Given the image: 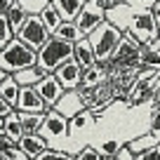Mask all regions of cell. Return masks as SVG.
<instances>
[{"instance_id":"1","label":"cell","mask_w":160,"mask_h":160,"mask_svg":"<svg viewBox=\"0 0 160 160\" xmlns=\"http://www.w3.org/2000/svg\"><path fill=\"white\" fill-rule=\"evenodd\" d=\"M87 38H90V45H92V52H94V59L104 64V61H108L111 52L115 50V45H118L120 38H122V28H120V26H115L113 21L104 19L94 31H92V33H87Z\"/></svg>"},{"instance_id":"2","label":"cell","mask_w":160,"mask_h":160,"mask_svg":"<svg viewBox=\"0 0 160 160\" xmlns=\"http://www.w3.org/2000/svg\"><path fill=\"white\" fill-rule=\"evenodd\" d=\"M71 57H73V42L61 40V38H57V35H50L47 42L40 47L38 54H35V64L45 71V73H54L57 66L68 61Z\"/></svg>"},{"instance_id":"3","label":"cell","mask_w":160,"mask_h":160,"mask_svg":"<svg viewBox=\"0 0 160 160\" xmlns=\"http://www.w3.org/2000/svg\"><path fill=\"white\" fill-rule=\"evenodd\" d=\"M35 54H38V52H35L33 47H28L24 40H19L14 35L7 45L0 50V66L5 71H10V73H14V71H19V68L33 66L35 64Z\"/></svg>"},{"instance_id":"4","label":"cell","mask_w":160,"mask_h":160,"mask_svg":"<svg viewBox=\"0 0 160 160\" xmlns=\"http://www.w3.org/2000/svg\"><path fill=\"white\" fill-rule=\"evenodd\" d=\"M139 47H141L139 40H137L134 35L122 31L120 42L115 45V50L111 52V57H108V64L113 66V68H141Z\"/></svg>"},{"instance_id":"5","label":"cell","mask_w":160,"mask_h":160,"mask_svg":"<svg viewBox=\"0 0 160 160\" xmlns=\"http://www.w3.org/2000/svg\"><path fill=\"white\" fill-rule=\"evenodd\" d=\"M125 33L134 35L141 45H148V42H153V40L160 35V31H158L155 19H153V14H151V10H148V12H134L132 19L127 21Z\"/></svg>"},{"instance_id":"6","label":"cell","mask_w":160,"mask_h":160,"mask_svg":"<svg viewBox=\"0 0 160 160\" xmlns=\"http://www.w3.org/2000/svg\"><path fill=\"white\" fill-rule=\"evenodd\" d=\"M50 31H47V26L42 24V19H40V14H28L24 21V26H21L19 31H17V38L24 40L28 47H33L35 52L40 50V47L47 42V38H50Z\"/></svg>"},{"instance_id":"7","label":"cell","mask_w":160,"mask_h":160,"mask_svg":"<svg viewBox=\"0 0 160 160\" xmlns=\"http://www.w3.org/2000/svg\"><path fill=\"white\" fill-rule=\"evenodd\" d=\"M104 19H106V7L101 5V2H97V0H85L82 10H80L78 17H75V26L80 28L82 35H87V33H92Z\"/></svg>"},{"instance_id":"8","label":"cell","mask_w":160,"mask_h":160,"mask_svg":"<svg viewBox=\"0 0 160 160\" xmlns=\"http://www.w3.org/2000/svg\"><path fill=\"white\" fill-rule=\"evenodd\" d=\"M38 132L45 137L47 141H50V139H66V137H68V118L61 115L57 108H50L45 113L42 127H40Z\"/></svg>"},{"instance_id":"9","label":"cell","mask_w":160,"mask_h":160,"mask_svg":"<svg viewBox=\"0 0 160 160\" xmlns=\"http://www.w3.org/2000/svg\"><path fill=\"white\" fill-rule=\"evenodd\" d=\"M17 111H24V113H47L50 106L45 104V99L38 94L33 85H24L19 87V99H17Z\"/></svg>"},{"instance_id":"10","label":"cell","mask_w":160,"mask_h":160,"mask_svg":"<svg viewBox=\"0 0 160 160\" xmlns=\"http://www.w3.org/2000/svg\"><path fill=\"white\" fill-rule=\"evenodd\" d=\"M54 75L59 78V82L64 85V90H78L82 85V66L71 57L68 61H64L61 66H57Z\"/></svg>"},{"instance_id":"11","label":"cell","mask_w":160,"mask_h":160,"mask_svg":"<svg viewBox=\"0 0 160 160\" xmlns=\"http://www.w3.org/2000/svg\"><path fill=\"white\" fill-rule=\"evenodd\" d=\"M33 87L38 90V94L45 99V104L50 106V108L57 104V101H59V97L66 92V90H64V85L59 82V78H57L54 73H45V75H42V78H40Z\"/></svg>"},{"instance_id":"12","label":"cell","mask_w":160,"mask_h":160,"mask_svg":"<svg viewBox=\"0 0 160 160\" xmlns=\"http://www.w3.org/2000/svg\"><path fill=\"white\" fill-rule=\"evenodd\" d=\"M52 108H57L61 115H66V118H73L78 111L85 108V101H82V97H80L78 90H66Z\"/></svg>"},{"instance_id":"13","label":"cell","mask_w":160,"mask_h":160,"mask_svg":"<svg viewBox=\"0 0 160 160\" xmlns=\"http://www.w3.org/2000/svg\"><path fill=\"white\" fill-rule=\"evenodd\" d=\"M17 146L28 155V160H35L40 151L47 148V139L40 134V132H33V134H21V139L17 141Z\"/></svg>"},{"instance_id":"14","label":"cell","mask_w":160,"mask_h":160,"mask_svg":"<svg viewBox=\"0 0 160 160\" xmlns=\"http://www.w3.org/2000/svg\"><path fill=\"white\" fill-rule=\"evenodd\" d=\"M73 59L78 61L82 68L97 61V59H94V52H92V45H90V38H87V35H82V38H78V40L73 42Z\"/></svg>"},{"instance_id":"15","label":"cell","mask_w":160,"mask_h":160,"mask_svg":"<svg viewBox=\"0 0 160 160\" xmlns=\"http://www.w3.org/2000/svg\"><path fill=\"white\" fill-rule=\"evenodd\" d=\"M50 2L59 10V14H61L64 21H75L78 12L85 5V0H50Z\"/></svg>"},{"instance_id":"16","label":"cell","mask_w":160,"mask_h":160,"mask_svg":"<svg viewBox=\"0 0 160 160\" xmlns=\"http://www.w3.org/2000/svg\"><path fill=\"white\" fill-rule=\"evenodd\" d=\"M19 82H17V78L12 73H7L5 78L0 80V97L7 101V104L17 106V99H19Z\"/></svg>"},{"instance_id":"17","label":"cell","mask_w":160,"mask_h":160,"mask_svg":"<svg viewBox=\"0 0 160 160\" xmlns=\"http://www.w3.org/2000/svg\"><path fill=\"white\" fill-rule=\"evenodd\" d=\"M92 122H94V113H92V111L85 106V108L78 111L73 118H68V132H71V134H78V132L87 130Z\"/></svg>"},{"instance_id":"18","label":"cell","mask_w":160,"mask_h":160,"mask_svg":"<svg viewBox=\"0 0 160 160\" xmlns=\"http://www.w3.org/2000/svg\"><path fill=\"white\" fill-rule=\"evenodd\" d=\"M2 132H5L10 139H14V141H19V139H21V134H24V127H21L19 111H17V108L2 118Z\"/></svg>"},{"instance_id":"19","label":"cell","mask_w":160,"mask_h":160,"mask_svg":"<svg viewBox=\"0 0 160 160\" xmlns=\"http://www.w3.org/2000/svg\"><path fill=\"white\" fill-rule=\"evenodd\" d=\"M12 75H14V78H17V82H19V85L24 87V85H35V82H38V80L42 78V75H45V71L40 68L38 64H33V66H26V68L14 71Z\"/></svg>"},{"instance_id":"20","label":"cell","mask_w":160,"mask_h":160,"mask_svg":"<svg viewBox=\"0 0 160 160\" xmlns=\"http://www.w3.org/2000/svg\"><path fill=\"white\" fill-rule=\"evenodd\" d=\"M19 120H21V127H24V134H33L42 127L45 113H24V111H19Z\"/></svg>"},{"instance_id":"21","label":"cell","mask_w":160,"mask_h":160,"mask_svg":"<svg viewBox=\"0 0 160 160\" xmlns=\"http://www.w3.org/2000/svg\"><path fill=\"white\" fill-rule=\"evenodd\" d=\"M40 19H42V24L47 26V31H50V33H54L57 26L64 21V19H61V14H59V10H57L52 2H47V5L40 10Z\"/></svg>"},{"instance_id":"22","label":"cell","mask_w":160,"mask_h":160,"mask_svg":"<svg viewBox=\"0 0 160 160\" xmlns=\"http://www.w3.org/2000/svg\"><path fill=\"white\" fill-rule=\"evenodd\" d=\"M155 144H160L158 139H155L153 134H151V132H146V134H141V137H137V139H132V141H127V148L132 151V155H139L141 151H146V148H151V146H155Z\"/></svg>"},{"instance_id":"23","label":"cell","mask_w":160,"mask_h":160,"mask_svg":"<svg viewBox=\"0 0 160 160\" xmlns=\"http://www.w3.org/2000/svg\"><path fill=\"white\" fill-rule=\"evenodd\" d=\"M52 35H57V38H61V40H68V42H75L78 38H82V33H80V28L75 26V21H61Z\"/></svg>"},{"instance_id":"24","label":"cell","mask_w":160,"mask_h":160,"mask_svg":"<svg viewBox=\"0 0 160 160\" xmlns=\"http://www.w3.org/2000/svg\"><path fill=\"white\" fill-rule=\"evenodd\" d=\"M139 61H141V68H160V52L141 45L139 47Z\"/></svg>"},{"instance_id":"25","label":"cell","mask_w":160,"mask_h":160,"mask_svg":"<svg viewBox=\"0 0 160 160\" xmlns=\"http://www.w3.org/2000/svg\"><path fill=\"white\" fill-rule=\"evenodd\" d=\"M5 14H7V19H10V26H12V31H14V35H17V31L24 26V21H26V17H28V14H26V12L21 10L17 2H14V5H12L7 12H5Z\"/></svg>"},{"instance_id":"26","label":"cell","mask_w":160,"mask_h":160,"mask_svg":"<svg viewBox=\"0 0 160 160\" xmlns=\"http://www.w3.org/2000/svg\"><path fill=\"white\" fill-rule=\"evenodd\" d=\"M35 160H75V158H73L71 151H57V148H50V146H47V148H42L38 153Z\"/></svg>"},{"instance_id":"27","label":"cell","mask_w":160,"mask_h":160,"mask_svg":"<svg viewBox=\"0 0 160 160\" xmlns=\"http://www.w3.org/2000/svg\"><path fill=\"white\" fill-rule=\"evenodd\" d=\"M12 38H14V31H12V26H10V19H7V14L0 12V50H2Z\"/></svg>"},{"instance_id":"28","label":"cell","mask_w":160,"mask_h":160,"mask_svg":"<svg viewBox=\"0 0 160 160\" xmlns=\"http://www.w3.org/2000/svg\"><path fill=\"white\" fill-rule=\"evenodd\" d=\"M120 141H104V144L99 146V158H104V160H111V158H115L118 155V151H120Z\"/></svg>"},{"instance_id":"29","label":"cell","mask_w":160,"mask_h":160,"mask_svg":"<svg viewBox=\"0 0 160 160\" xmlns=\"http://www.w3.org/2000/svg\"><path fill=\"white\" fill-rule=\"evenodd\" d=\"M75 160H99V148L94 146H82L80 151H75Z\"/></svg>"},{"instance_id":"30","label":"cell","mask_w":160,"mask_h":160,"mask_svg":"<svg viewBox=\"0 0 160 160\" xmlns=\"http://www.w3.org/2000/svg\"><path fill=\"white\" fill-rule=\"evenodd\" d=\"M125 2L132 7V12H148L158 0H125Z\"/></svg>"},{"instance_id":"31","label":"cell","mask_w":160,"mask_h":160,"mask_svg":"<svg viewBox=\"0 0 160 160\" xmlns=\"http://www.w3.org/2000/svg\"><path fill=\"white\" fill-rule=\"evenodd\" d=\"M137 160H160V144L151 146V148L141 151L139 155H137Z\"/></svg>"},{"instance_id":"32","label":"cell","mask_w":160,"mask_h":160,"mask_svg":"<svg viewBox=\"0 0 160 160\" xmlns=\"http://www.w3.org/2000/svg\"><path fill=\"white\" fill-rule=\"evenodd\" d=\"M148 132L160 141V106L153 111V118H151V127H148Z\"/></svg>"},{"instance_id":"33","label":"cell","mask_w":160,"mask_h":160,"mask_svg":"<svg viewBox=\"0 0 160 160\" xmlns=\"http://www.w3.org/2000/svg\"><path fill=\"white\" fill-rule=\"evenodd\" d=\"M12 111H14V106L7 104V101L0 97V118H5V115H7V113H12Z\"/></svg>"},{"instance_id":"34","label":"cell","mask_w":160,"mask_h":160,"mask_svg":"<svg viewBox=\"0 0 160 160\" xmlns=\"http://www.w3.org/2000/svg\"><path fill=\"white\" fill-rule=\"evenodd\" d=\"M151 14H153V19H155V26H158V31H160V0L155 2L153 7H151Z\"/></svg>"},{"instance_id":"35","label":"cell","mask_w":160,"mask_h":160,"mask_svg":"<svg viewBox=\"0 0 160 160\" xmlns=\"http://www.w3.org/2000/svg\"><path fill=\"white\" fill-rule=\"evenodd\" d=\"M12 5H14V0H0V12H2V14H5V12L10 10Z\"/></svg>"},{"instance_id":"36","label":"cell","mask_w":160,"mask_h":160,"mask_svg":"<svg viewBox=\"0 0 160 160\" xmlns=\"http://www.w3.org/2000/svg\"><path fill=\"white\" fill-rule=\"evenodd\" d=\"M153 92H155V94H153V97H155V101H158V104H160V82H158V87H155Z\"/></svg>"},{"instance_id":"37","label":"cell","mask_w":160,"mask_h":160,"mask_svg":"<svg viewBox=\"0 0 160 160\" xmlns=\"http://www.w3.org/2000/svg\"><path fill=\"white\" fill-rule=\"evenodd\" d=\"M7 73H10V71H5V68H2V66H0V80L5 78V75H7Z\"/></svg>"},{"instance_id":"38","label":"cell","mask_w":160,"mask_h":160,"mask_svg":"<svg viewBox=\"0 0 160 160\" xmlns=\"http://www.w3.org/2000/svg\"><path fill=\"white\" fill-rule=\"evenodd\" d=\"M0 130H2V118H0Z\"/></svg>"}]
</instances>
